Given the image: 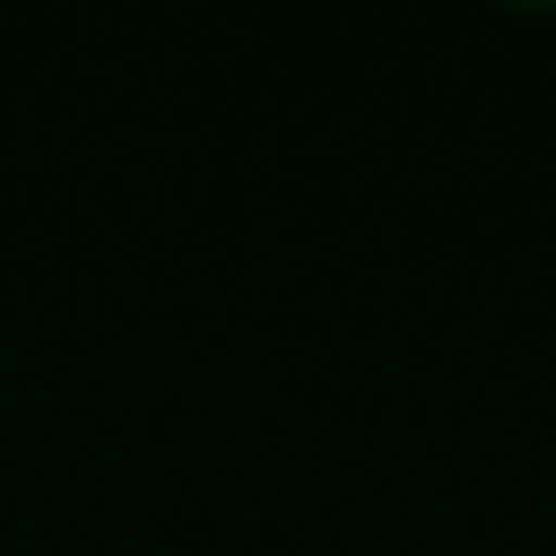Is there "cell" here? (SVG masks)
Masks as SVG:
<instances>
[]
</instances>
